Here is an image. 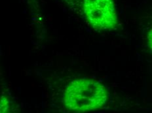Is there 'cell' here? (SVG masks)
I'll list each match as a JSON object with an SVG mask.
<instances>
[{"label": "cell", "instance_id": "obj_1", "mask_svg": "<svg viewBox=\"0 0 152 113\" xmlns=\"http://www.w3.org/2000/svg\"><path fill=\"white\" fill-rule=\"evenodd\" d=\"M108 98L106 88L91 78H79L66 86L63 101L66 109L74 112H89L100 109Z\"/></svg>", "mask_w": 152, "mask_h": 113}, {"label": "cell", "instance_id": "obj_2", "mask_svg": "<svg viewBox=\"0 0 152 113\" xmlns=\"http://www.w3.org/2000/svg\"><path fill=\"white\" fill-rule=\"evenodd\" d=\"M83 11L88 23L94 30H112L118 24L113 0H83Z\"/></svg>", "mask_w": 152, "mask_h": 113}, {"label": "cell", "instance_id": "obj_3", "mask_svg": "<svg viewBox=\"0 0 152 113\" xmlns=\"http://www.w3.org/2000/svg\"><path fill=\"white\" fill-rule=\"evenodd\" d=\"M10 105L8 99L5 96H2L1 98V102H0V112L1 113L7 112L9 111Z\"/></svg>", "mask_w": 152, "mask_h": 113}, {"label": "cell", "instance_id": "obj_4", "mask_svg": "<svg viewBox=\"0 0 152 113\" xmlns=\"http://www.w3.org/2000/svg\"><path fill=\"white\" fill-rule=\"evenodd\" d=\"M148 44L150 49L152 51V29L149 31L148 35Z\"/></svg>", "mask_w": 152, "mask_h": 113}]
</instances>
